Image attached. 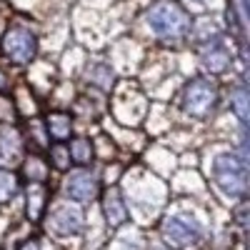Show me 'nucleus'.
Here are the masks:
<instances>
[{
  "instance_id": "obj_5",
  "label": "nucleus",
  "mask_w": 250,
  "mask_h": 250,
  "mask_svg": "<svg viewBox=\"0 0 250 250\" xmlns=\"http://www.w3.org/2000/svg\"><path fill=\"white\" fill-rule=\"evenodd\" d=\"M163 233L173 243L175 248H190L200 240V228L190 220H180V218H168L163 225Z\"/></svg>"
},
{
  "instance_id": "obj_2",
  "label": "nucleus",
  "mask_w": 250,
  "mask_h": 250,
  "mask_svg": "<svg viewBox=\"0 0 250 250\" xmlns=\"http://www.w3.org/2000/svg\"><path fill=\"white\" fill-rule=\"evenodd\" d=\"M183 105L185 110L195 115V118H203L210 113V108L215 105V88L210 85L208 80H195L185 88V98H183Z\"/></svg>"
},
{
  "instance_id": "obj_3",
  "label": "nucleus",
  "mask_w": 250,
  "mask_h": 250,
  "mask_svg": "<svg viewBox=\"0 0 250 250\" xmlns=\"http://www.w3.org/2000/svg\"><path fill=\"white\" fill-rule=\"evenodd\" d=\"M215 178H218V185L223 188L225 193L230 195H240L245 190V163L235 160V158H220L218 168H215Z\"/></svg>"
},
{
  "instance_id": "obj_4",
  "label": "nucleus",
  "mask_w": 250,
  "mask_h": 250,
  "mask_svg": "<svg viewBox=\"0 0 250 250\" xmlns=\"http://www.w3.org/2000/svg\"><path fill=\"white\" fill-rule=\"evenodd\" d=\"M35 35L25 28H13L8 35H5V43H3V50L10 60L15 62H28L33 55H35Z\"/></svg>"
},
{
  "instance_id": "obj_6",
  "label": "nucleus",
  "mask_w": 250,
  "mask_h": 250,
  "mask_svg": "<svg viewBox=\"0 0 250 250\" xmlns=\"http://www.w3.org/2000/svg\"><path fill=\"white\" fill-rule=\"evenodd\" d=\"M95 193H98V180L93 175H75L68 183V195L73 200H80V203L90 200V198H95Z\"/></svg>"
},
{
  "instance_id": "obj_10",
  "label": "nucleus",
  "mask_w": 250,
  "mask_h": 250,
  "mask_svg": "<svg viewBox=\"0 0 250 250\" xmlns=\"http://www.w3.org/2000/svg\"><path fill=\"white\" fill-rule=\"evenodd\" d=\"M15 190H18V180H15V175H10V173H0V203L10 200V198L15 195Z\"/></svg>"
},
{
  "instance_id": "obj_8",
  "label": "nucleus",
  "mask_w": 250,
  "mask_h": 250,
  "mask_svg": "<svg viewBox=\"0 0 250 250\" xmlns=\"http://www.w3.org/2000/svg\"><path fill=\"white\" fill-rule=\"evenodd\" d=\"M68 153H70V158H73L75 163H88V160H90V155H93L90 143H88V140H75V143H70Z\"/></svg>"
},
{
  "instance_id": "obj_11",
  "label": "nucleus",
  "mask_w": 250,
  "mask_h": 250,
  "mask_svg": "<svg viewBox=\"0 0 250 250\" xmlns=\"http://www.w3.org/2000/svg\"><path fill=\"white\" fill-rule=\"evenodd\" d=\"M23 250H38V245H35V243L30 245V243H28V245H23Z\"/></svg>"
},
{
  "instance_id": "obj_7",
  "label": "nucleus",
  "mask_w": 250,
  "mask_h": 250,
  "mask_svg": "<svg viewBox=\"0 0 250 250\" xmlns=\"http://www.w3.org/2000/svg\"><path fill=\"white\" fill-rule=\"evenodd\" d=\"M70 118L68 115H62V113H53L50 118H48V133H50V138L53 140H58V143H62V140H68L70 138Z\"/></svg>"
},
{
  "instance_id": "obj_1",
  "label": "nucleus",
  "mask_w": 250,
  "mask_h": 250,
  "mask_svg": "<svg viewBox=\"0 0 250 250\" xmlns=\"http://www.w3.org/2000/svg\"><path fill=\"white\" fill-rule=\"evenodd\" d=\"M148 20H150L155 35H160L163 40H180L188 33V20H185L183 10L173 3L155 5Z\"/></svg>"
},
{
  "instance_id": "obj_9",
  "label": "nucleus",
  "mask_w": 250,
  "mask_h": 250,
  "mask_svg": "<svg viewBox=\"0 0 250 250\" xmlns=\"http://www.w3.org/2000/svg\"><path fill=\"white\" fill-rule=\"evenodd\" d=\"M105 215H108V223H113V225H120L123 220H125V208H123V203H120V198H108V203H105Z\"/></svg>"
}]
</instances>
